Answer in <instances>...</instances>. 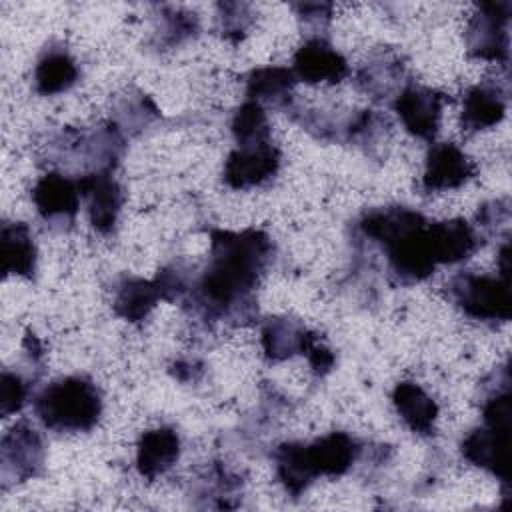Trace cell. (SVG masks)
I'll list each match as a JSON object with an SVG mask.
<instances>
[{
    "instance_id": "f546056e",
    "label": "cell",
    "mask_w": 512,
    "mask_h": 512,
    "mask_svg": "<svg viewBox=\"0 0 512 512\" xmlns=\"http://www.w3.org/2000/svg\"><path fill=\"white\" fill-rule=\"evenodd\" d=\"M28 398V384L16 372L4 370L0 378V414L10 416L18 412Z\"/></svg>"
},
{
    "instance_id": "4fadbf2b",
    "label": "cell",
    "mask_w": 512,
    "mask_h": 512,
    "mask_svg": "<svg viewBox=\"0 0 512 512\" xmlns=\"http://www.w3.org/2000/svg\"><path fill=\"white\" fill-rule=\"evenodd\" d=\"M510 428L484 426L472 430L460 444L462 456L500 478L504 486L510 484Z\"/></svg>"
},
{
    "instance_id": "ba28073f",
    "label": "cell",
    "mask_w": 512,
    "mask_h": 512,
    "mask_svg": "<svg viewBox=\"0 0 512 512\" xmlns=\"http://www.w3.org/2000/svg\"><path fill=\"white\" fill-rule=\"evenodd\" d=\"M280 168V150L270 142L236 146L224 164L222 180L234 190L262 186L276 176Z\"/></svg>"
},
{
    "instance_id": "9c48e42d",
    "label": "cell",
    "mask_w": 512,
    "mask_h": 512,
    "mask_svg": "<svg viewBox=\"0 0 512 512\" xmlns=\"http://www.w3.org/2000/svg\"><path fill=\"white\" fill-rule=\"evenodd\" d=\"M78 180H72L60 172H48L40 176L32 188V202L44 222L58 228H70L80 208Z\"/></svg>"
},
{
    "instance_id": "30bf717a",
    "label": "cell",
    "mask_w": 512,
    "mask_h": 512,
    "mask_svg": "<svg viewBox=\"0 0 512 512\" xmlns=\"http://www.w3.org/2000/svg\"><path fill=\"white\" fill-rule=\"evenodd\" d=\"M476 170V162L454 142H436L426 154L422 190L430 194L460 188L476 176Z\"/></svg>"
},
{
    "instance_id": "1f68e13d",
    "label": "cell",
    "mask_w": 512,
    "mask_h": 512,
    "mask_svg": "<svg viewBox=\"0 0 512 512\" xmlns=\"http://www.w3.org/2000/svg\"><path fill=\"white\" fill-rule=\"evenodd\" d=\"M292 8L306 24H312V26L328 22L332 16V4L328 2H306V4H294Z\"/></svg>"
},
{
    "instance_id": "6da1fadb",
    "label": "cell",
    "mask_w": 512,
    "mask_h": 512,
    "mask_svg": "<svg viewBox=\"0 0 512 512\" xmlns=\"http://www.w3.org/2000/svg\"><path fill=\"white\" fill-rule=\"evenodd\" d=\"M272 250V240L262 230H212L208 266L192 290L196 308L212 320H250L256 312L254 288Z\"/></svg>"
},
{
    "instance_id": "44dd1931",
    "label": "cell",
    "mask_w": 512,
    "mask_h": 512,
    "mask_svg": "<svg viewBox=\"0 0 512 512\" xmlns=\"http://www.w3.org/2000/svg\"><path fill=\"white\" fill-rule=\"evenodd\" d=\"M404 78V62L398 52L380 50L368 58L356 72L358 88L374 100L388 98L398 90Z\"/></svg>"
},
{
    "instance_id": "cb8c5ba5",
    "label": "cell",
    "mask_w": 512,
    "mask_h": 512,
    "mask_svg": "<svg viewBox=\"0 0 512 512\" xmlns=\"http://www.w3.org/2000/svg\"><path fill=\"white\" fill-rule=\"evenodd\" d=\"M296 76L292 68L286 66H262L250 70L246 76V96L248 100L270 106H286L292 98Z\"/></svg>"
},
{
    "instance_id": "7a4b0ae2",
    "label": "cell",
    "mask_w": 512,
    "mask_h": 512,
    "mask_svg": "<svg viewBox=\"0 0 512 512\" xmlns=\"http://www.w3.org/2000/svg\"><path fill=\"white\" fill-rule=\"evenodd\" d=\"M360 230L382 246L390 270L402 284L422 282L434 274L438 264L428 238V222L420 212L406 206L376 208L362 216Z\"/></svg>"
},
{
    "instance_id": "7c38bea8",
    "label": "cell",
    "mask_w": 512,
    "mask_h": 512,
    "mask_svg": "<svg viewBox=\"0 0 512 512\" xmlns=\"http://www.w3.org/2000/svg\"><path fill=\"white\" fill-rule=\"evenodd\" d=\"M80 196L86 200L90 224L100 234H110L116 228L124 192L110 172H90L78 178Z\"/></svg>"
},
{
    "instance_id": "e0dca14e",
    "label": "cell",
    "mask_w": 512,
    "mask_h": 512,
    "mask_svg": "<svg viewBox=\"0 0 512 512\" xmlns=\"http://www.w3.org/2000/svg\"><path fill=\"white\" fill-rule=\"evenodd\" d=\"M506 114V94L500 86L482 82L470 86L462 100L460 124L464 132H480L496 126Z\"/></svg>"
},
{
    "instance_id": "f1b7e54d",
    "label": "cell",
    "mask_w": 512,
    "mask_h": 512,
    "mask_svg": "<svg viewBox=\"0 0 512 512\" xmlns=\"http://www.w3.org/2000/svg\"><path fill=\"white\" fill-rule=\"evenodd\" d=\"M218 22H220L222 36L236 44L246 36V30L252 24L250 6L238 4V2H220L218 4Z\"/></svg>"
},
{
    "instance_id": "d6986e66",
    "label": "cell",
    "mask_w": 512,
    "mask_h": 512,
    "mask_svg": "<svg viewBox=\"0 0 512 512\" xmlns=\"http://www.w3.org/2000/svg\"><path fill=\"white\" fill-rule=\"evenodd\" d=\"M76 80L78 66L66 46H46L34 66V90L42 96H54L70 90Z\"/></svg>"
},
{
    "instance_id": "83f0119b",
    "label": "cell",
    "mask_w": 512,
    "mask_h": 512,
    "mask_svg": "<svg viewBox=\"0 0 512 512\" xmlns=\"http://www.w3.org/2000/svg\"><path fill=\"white\" fill-rule=\"evenodd\" d=\"M198 32V18L194 12L162 6L160 8V26L156 28V36L162 46H178L180 42L192 38Z\"/></svg>"
},
{
    "instance_id": "4316f807",
    "label": "cell",
    "mask_w": 512,
    "mask_h": 512,
    "mask_svg": "<svg viewBox=\"0 0 512 512\" xmlns=\"http://www.w3.org/2000/svg\"><path fill=\"white\" fill-rule=\"evenodd\" d=\"M230 128H232L236 146L270 142V126H268L264 106H260L254 100H246L236 108Z\"/></svg>"
},
{
    "instance_id": "4dcf8cb0",
    "label": "cell",
    "mask_w": 512,
    "mask_h": 512,
    "mask_svg": "<svg viewBox=\"0 0 512 512\" xmlns=\"http://www.w3.org/2000/svg\"><path fill=\"white\" fill-rule=\"evenodd\" d=\"M304 354H306V358H308L312 370H314L316 374H320V376L328 374V372L334 368V364H336V358H334L332 350L326 348L324 344H320V342H318V336L312 338V342L308 344V348H306Z\"/></svg>"
},
{
    "instance_id": "484cf974",
    "label": "cell",
    "mask_w": 512,
    "mask_h": 512,
    "mask_svg": "<svg viewBox=\"0 0 512 512\" xmlns=\"http://www.w3.org/2000/svg\"><path fill=\"white\" fill-rule=\"evenodd\" d=\"M160 116V110L152 102V98L140 90H128L124 96L118 98L112 122L120 128V132L136 134L152 124Z\"/></svg>"
},
{
    "instance_id": "7402d4cb",
    "label": "cell",
    "mask_w": 512,
    "mask_h": 512,
    "mask_svg": "<svg viewBox=\"0 0 512 512\" xmlns=\"http://www.w3.org/2000/svg\"><path fill=\"white\" fill-rule=\"evenodd\" d=\"M392 402L402 422L416 434L428 436L434 432L438 404L416 382H398L392 390Z\"/></svg>"
},
{
    "instance_id": "ac0fdd59",
    "label": "cell",
    "mask_w": 512,
    "mask_h": 512,
    "mask_svg": "<svg viewBox=\"0 0 512 512\" xmlns=\"http://www.w3.org/2000/svg\"><path fill=\"white\" fill-rule=\"evenodd\" d=\"M36 244L24 222H4L0 232V266L4 276L34 278L36 274Z\"/></svg>"
},
{
    "instance_id": "3957f363",
    "label": "cell",
    "mask_w": 512,
    "mask_h": 512,
    "mask_svg": "<svg viewBox=\"0 0 512 512\" xmlns=\"http://www.w3.org/2000/svg\"><path fill=\"white\" fill-rule=\"evenodd\" d=\"M38 420L54 432H88L102 414V396L86 376H66L44 386L34 398Z\"/></svg>"
},
{
    "instance_id": "8992f818",
    "label": "cell",
    "mask_w": 512,
    "mask_h": 512,
    "mask_svg": "<svg viewBox=\"0 0 512 512\" xmlns=\"http://www.w3.org/2000/svg\"><path fill=\"white\" fill-rule=\"evenodd\" d=\"M46 448L42 436L26 422L12 426L0 442V474L4 486L32 480L44 472Z\"/></svg>"
},
{
    "instance_id": "2e32d148",
    "label": "cell",
    "mask_w": 512,
    "mask_h": 512,
    "mask_svg": "<svg viewBox=\"0 0 512 512\" xmlns=\"http://www.w3.org/2000/svg\"><path fill=\"white\" fill-rule=\"evenodd\" d=\"M136 468L142 478L156 480L166 474L180 458V436L170 426L148 430L136 446Z\"/></svg>"
},
{
    "instance_id": "5bb4252c",
    "label": "cell",
    "mask_w": 512,
    "mask_h": 512,
    "mask_svg": "<svg viewBox=\"0 0 512 512\" xmlns=\"http://www.w3.org/2000/svg\"><path fill=\"white\" fill-rule=\"evenodd\" d=\"M360 454V444L346 432H330L304 444V458L318 476H342L346 474Z\"/></svg>"
},
{
    "instance_id": "d4e9b609",
    "label": "cell",
    "mask_w": 512,
    "mask_h": 512,
    "mask_svg": "<svg viewBox=\"0 0 512 512\" xmlns=\"http://www.w3.org/2000/svg\"><path fill=\"white\" fill-rule=\"evenodd\" d=\"M272 458L276 462V476L286 488L290 496H300L314 480L306 458H304V444L302 442H284L274 452Z\"/></svg>"
},
{
    "instance_id": "ffe728a7",
    "label": "cell",
    "mask_w": 512,
    "mask_h": 512,
    "mask_svg": "<svg viewBox=\"0 0 512 512\" xmlns=\"http://www.w3.org/2000/svg\"><path fill=\"white\" fill-rule=\"evenodd\" d=\"M314 336L316 334H312L300 320L274 316L264 322L262 348L268 360L280 362L294 354H304Z\"/></svg>"
},
{
    "instance_id": "277c9868",
    "label": "cell",
    "mask_w": 512,
    "mask_h": 512,
    "mask_svg": "<svg viewBox=\"0 0 512 512\" xmlns=\"http://www.w3.org/2000/svg\"><path fill=\"white\" fill-rule=\"evenodd\" d=\"M448 298L466 316L482 322H508L512 314L510 280L506 276H486L460 272L448 284Z\"/></svg>"
},
{
    "instance_id": "603a6c76",
    "label": "cell",
    "mask_w": 512,
    "mask_h": 512,
    "mask_svg": "<svg viewBox=\"0 0 512 512\" xmlns=\"http://www.w3.org/2000/svg\"><path fill=\"white\" fill-rule=\"evenodd\" d=\"M158 300H164V296L156 278L144 280L136 276H124L114 290L112 308L114 314L122 320L142 322L152 312Z\"/></svg>"
},
{
    "instance_id": "5b68a950",
    "label": "cell",
    "mask_w": 512,
    "mask_h": 512,
    "mask_svg": "<svg viewBox=\"0 0 512 512\" xmlns=\"http://www.w3.org/2000/svg\"><path fill=\"white\" fill-rule=\"evenodd\" d=\"M510 14L512 4L508 0L476 4L464 32L468 54L480 60L506 64L510 54Z\"/></svg>"
},
{
    "instance_id": "8fae6325",
    "label": "cell",
    "mask_w": 512,
    "mask_h": 512,
    "mask_svg": "<svg viewBox=\"0 0 512 512\" xmlns=\"http://www.w3.org/2000/svg\"><path fill=\"white\" fill-rule=\"evenodd\" d=\"M292 62L296 80L306 84H338L350 72L346 58L320 36L308 38L294 52Z\"/></svg>"
},
{
    "instance_id": "52a82bcc",
    "label": "cell",
    "mask_w": 512,
    "mask_h": 512,
    "mask_svg": "<svg viewBox=\"0 0 512 512\" xmlns=\"http://www.w3.org/2000/svg\"><path fill=\"white\" fill-rule=\"evenodd\" d=\"M448 100L450 98L436 88L408 84L396 94L394 110L412 136L420 140H434L440 128L442 108Z\"/></svg>"
},
{
    "instance_id": "9a60e30c",
    "label": "cell",
    "mask_w": 512,
    "mask_h": 512,
    "mask_svg": "<svg viewBox=\"0 0 512 512\" xmlns=\"http://www.w3.org/2000/svg\"><path fill=\"white\" fill-rule=\"evenodd\" d=\"M428 238L436 264H458L470 258L478 246V234L462 218L428 222Z\"/></svg>"
}]
</instances>
